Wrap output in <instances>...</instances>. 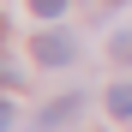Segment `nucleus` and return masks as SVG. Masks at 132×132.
Wrapping results in <instances>:
<instances>
[{
  "label": "nucleus",
  "instance_id": "f257e3e1",
  "mask_svg": "<svg viewBox=\"0 0 132 132\" xmlns=\"http://www.w3.org/2000/svg\"><path fill=\"white\" fill-rule=\"evenodd\" d=\"M30 54H36L42 66H66V60H72V54H78V42H72V36H66V30H42Z\"/></svg>",
  "mask_w": 132,
  "mask_h": 132
},
{
  "label": "nucleus",
  "instance_id": "f03ea898",
  "mask_svg": "<svg viewBox=\"0 0 132 132\" xmlns=\"http://www.w3.org/2000/svg\"><path fill=\"white\" fill-rule=\"evenodd\" d=\"M72 114H78V96H66V102H48V108H42V120H36V126H42V132H54V126H66Z\"/></svg>",
  "mask_w": 132,
  "mask_h": 132
},
{
  "label": "nucleus",
  "instance_id": "7ed1b4c3",
  "mask_svg": "<svg viewBox=\"0 0 132 132\" xmlns=\"http://www.w3.org/2000/svg\"><path fill=\"white\" fill-rule=\"evenodd\" d=\"M108 114L132 120V84H114V90H108Z\"/></svg>",
  "mask_w": 132,
  "mask_h": 132
},
{
  "label": "nucleus",
  "instance_id": "20e7f679",
  "mask_svg": "<svg viewBox=\"0 0 132 132\" xmlns=\"http://www.w3.org/2000/svg\"><path fill=\"white\" fill-rule=\"evenodd\" d=\"M30 12H36V18H60V12H66V0H30Z\"/></svg>",
  "mask_w": 132,
  "mask_h": 132
},
{
  "label": "nucleus",
  "instance_id": "39448f33",
  "mask_svg": "<svg viewBox=\"0 0 132 132\" xmlns=\"http://www.w3.org/2000/svg\"><path fill=\"white\" fill-rule=\"evenodd\" d=\"M114 60H132V30H120V36H114Z\"/></svg>",
  "mask_w": 132,
  "mask_h": 132
},
{
  "label": "nucleus",
  "instance_id": "423d86ee",
  "mask_svg": "<svg viewBox=\"0 0 132 132\" xmlns=\"http://www.w3.org/2000/svg\"><path fill=\"white\" fill-rule=\"evenodd\" d=\"M12 120H18V108H12L6 96H0V132H12Z\"/></svg>",
  "mask_w": 132,
  "mask_h": 132
},
{
  "label": "nucleus",
  "instance_id": "0eeeda50",
  "mask_svg": "<svg viewBox=\"0 0 132 132\" xmlns=\"http://www.w3.org/2000/svg\"><path fill=\"white\" fill-rule=\"evenodd\" d=\"M6 84H18V72H12V60H0V90Z\"/></svg>",
  "mask_w": 132,
  "mask_h": 132
},
{
  "label": "nucleus",
  "instance_id": "6e6552de",
  "mask_svg": "<svg viewBox=\"0 0 132 132\" xmlns=\"http://www.w3.org/2000/svg\"><path fill=\"white\" fill-rule=\"evenodd\" d=\"M0 36H6V18H0Z\"/></svg>",
  "mask_w": 132,
  "mask_h": 132
},
{
  "label": "nucleus",
  "instance_id": "1a4fd4ad",
  "mask_svg": "<svg viewBox=\"0 0 132 132\" xmlns=\"http://www.w3.org/2000/svg\"><path fill=\"white\" fill-rule=\"evenodd\" d=\"M108 6H120V0H108Z\"/></svg>",
  "mask_w": 132,
  "mask_h": 132
}]
</instances>
